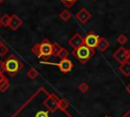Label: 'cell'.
Wrapping results in <instances>:
<instances>
[{
	"instance_id": "ba28073f",
	"label": "cell",
	"mask_w": 130,
	"mask_h": 117,
	"mask_svg": "<svg viewBox=\"0 0 130 117\" xmlns=\"http://www.w3.org/2000/svg\"><path fill=\"white\" fill-rule=\"evenodd\" d=\"M68 44H69L70 47H72V49H77L78 47H80V46H82L84 44V38L80 34L76 33L68 41Z\"/></svg>"
},
{
	"instance_id": "8992f818",
	"label": "cell",
	"mask_w": 130,
	"mask_h": 117,
	"mask_svg": "<svg viewBox=\"0 0 130 117\" xmlns=\"http://www.w3.org/2000/svg\"><path fill=\"white\" fill-rule=\"evenodd\" d=\"M113 57L120 64L125 62V61H128L130 59V49H127V48H124V47H120L114 52Z\"/></svg>"
},
{
	"instance_id": "2e32d148",
	"label": "cell",
	"mask_w": 130,
	"mask_h": 117,
	"mask_svg": "<svg viewBox=\"0 0 130 117\" xmlns=\"http://www.w3.org/2000/svg\"><path fill=\"white\" fill-rule=\"evenodd\" d=\"M68 56H69V51H68L67 49L61 47L60 50L57 52V54H56L55 57H58V58H60V59H64V58H68Z\"/></svg>"
},
{
	"instance_id": "5b68a950",
	"label": "cell",
	"mask_w": 130,
	"mask_h": 117,
	"mask_svg": "<svg viewBox=\"0 0 130 117\" xmlns=\"http://www.w3.org/2000/svg\"><path fill=\"white\" fill-rule=\"evenodd\" d=\"M42 64H51V65H56V66H58L59 67V69L61 70V72H63V73H68V72H70L71 70H72V68H73V64H72V62L68 59V58H64V59H61V61L60 62H58V63H54V62H46V61H43V62H41Z\"/></svg>"
},
{
	"instance_id": "30bf717a",
	"label": "cell",
	"mask_w": 130,
	"mask_h": 117,
	"mask_svg": "<svg viewBox=\"0 0 130 117\" xmlns=\"http://www.w3.org/2000/svg\"><path fill=\"white\" fill-rule=\"evenodd\" d=\"M22 24V20L18 17V15L16 14H12L11 15V19H10V23H9V28L12 31H16L18 30Z\"/></svg>"
},
{
	"instance_id": "7a4b0ae2",
	"label": "cell",
	"mask_w": 130,
	"mask_h": 117,
	"mask_svg": "<svg viewBox=\"0 0 130 117\" xmlns=\"http://www.w3.org/2000/svg\"><path fill=\"white\" fill-rule=\"evenodd\" d=\"M5 72L9 75V76H14L16 75L19 70L22 68V63L20 62V60L15 56V55H10L8 56L5 60Z\"/></svg>"
},
{
	"instance_id": "e0dca14e",
	"label": "cell",
	"mask_w": 130,
	"mask_h": 117,
	"mask_svg": "<svg viewBox=\"0 0 130 117\" xmlns=\"http://www.w3.org/2000/svg\"><path fill=\"white\" fill-rule=\"evenodd\" d=\"M58 102H59V109H61L62 111H66L67 108L70 106V103L66 99H64V98H62V99L59 98Z\"/></svg>"
},
{
	"instance_id": "ffe728a7",
	"label": "cell",
	"mask_w": 130,
	"mask_h": 117,
	"mask_svg": "<svg viewBox=\"0 0 130 117\" xmlns=\"http://www.w3.org/2000/svg\"><path fill=\"white\" fill-rule=\"evenodd\" d=\"M117 42H118L121 46H123V45H125V44L128 42V38H127L126 35H124V34H120V35L118 36V38H117Z\"/></svg>"
},
{
	"instance_id": "52a82bcc",
	"label": "cell",
	"mask_w": 130,
	"mask_h": 117,
	"mask_svg": "<svg viewBox=\"0 0 130 117\" xmlns=\"http://www.w3.org/2000/svg\"><path fill=\"white\" fill-rule=\"evenodd\" d=\"M100 39H101V37L99 35H96L93 32H89L84 37V45H86L87 47H89L91 49H95L98 47Z\"/></svg>"
},
{
	"instance_id": "f546056e",
	"label": "cell",
	"mask_w": 130,
	"mask_h": 117,
	"mask_svg": "<svg viewBox=\"0 0 130 117\" xmlns=\"http://www.w3.org/2000/svg\"><path fill=\"white\" fill-rule=\"evenodd\" d=\"M0 26H1V23H0Z\"/></svg>"
},
{
	"instance_id": "8fae6325",
	"label": "cell",
	"mask_w": 130,
	"mask_h": 117,
	"mask_svg": "<svg viewBox=\"0 0 130 117\" xmlns=\"http://www.w3.org/2000/svg\"><path fill=\"white\" fill-rule=\"evenodd\" d=\"M119 71L126 77L130 76V61H125L120 64L119 66Z\"/></svg>"
},
{
	"instance_id": "1f68e13d",
	"label": "cell",
	"mask_w": 130,
	"mask_h": 117,
	"mask_svg": "<svg viewBox=\"0 0 130 117\" xmlns=\"http://www.w3.org/2000/svg\"><path fill=\"white\" fill-rule=\"evenodd\" d=\"M0 43H1V40H0Z\"/></svg>"
},
{
	"instance_id": "4fadbf2b",
	"label": "cell",
	"mask_w": 130,
	"mask_h": 117,
	"mask_svg": "<svg viewBox=\"0 0 130 117\" xmlns=\"http://www.w3.org/2000/svg\"><path fill=\"white\" fill-rule=\"evenodd\" d=\"M9 86H10L9 80H8V78H7L6 76H4V77L2 78V80L0 81V92H1V93L6 92V91L9 89Z\"/></svg>"
},
{
	"instance_id": "7c38bea8",
	"label": "cell",
	"mask_w": 130,
	"mask_h": 117,
	"mask_svg": "<svg viewBox=\"0 0 130 117\" xmlns=\"http://www.w3.org/2000/svg\"><path fill=\"white\" fill-rule=\"evenodd\" d=\"M109 47H110L109 41L106 40V38H102V37H101V39H100V41H99V44H98V47H96L98 50H99L100 52H105Z\"/></svg>"
},
{
	"instance_id": "44dd1931",
	"label": "cell",
	"mask_w": 130,
	"mask_h": 117,
	"mask_svg": "<svg viewBox=\"0 0 130 117\" xmlns=\"http://www.w3.org/2000/svg\"><path fill=\"white\" fill-rule=\"evenodd\" d=\"M8 51H9V48L4 44V43H0V56L1 57H3V56H5L7 53H8Z\"/></svg>"
},
{
	"instance_id": "3957f363",
	"label": "cell",
	"mask_w": 130,
	"mask_h": 117,
	"mask_svg": "<svg viewBox=\"0 0 130 117\" xmlns=\"http://www.w3.org/2000/svg\"><path fill=\"white\" fill-rule=\"evenodd\" d=\"M72 54L73 56L81 63H86L93 55H94V50L87 47L86 45H82L80 47H78L77 49H73L72 50Z\"/></svg>"
},
{
	"instance_id": "277c9868",
	"label": "cell",
	"mask_w": 130,
	"mask_h": 117,
	"mask_svg": "<svg viewBox=\"0 0 130 117\" xmlns=\"http://www.w3.org/2000/svg\"><path fill=\"white\" fill-rule=\"evenodd\" d=\"M58 99L55 95L51 94V95H48L47 98L43 101V106L49 110L51 113H55L58 109H59V102H58Z\"/></svg>"
},
{
	"instance_id": "9c48e42d",
	"label": "cell",
	"mask_w": 130,
	"mask_h": 117,
	"mask_svg": "<svg viewBox=\"0 0 130 117\" xmlns=\"http://www.w3.org/2000/svg\"><path fill=\"white\" fill-rule=\"evenodd\" d=\"M75 17H76V19H77L80 23H86V22L90 19L91 14H90V12L87 11L85 8H81V9L75 14Z\"/></svg>"
},
{
	"instance_id": "83f0119b",
	"label": "cell",
	"mask_w": 130,
	"mask_h": 117,
	"mask_svg": "<svg viewBox=\"0 0 130 117\" xmlns=\"http://www.w3.org/2000/svg\"><path fill=\"white\" fill-rule=\"evenodd\" d=\"M3 2H4V0H0V4H2Z\"/></svg>"
},
{
	"instance_id": "d6986e66",
	"label": "cell",
	"mask_w": 130,
	"mask_h": 117,
	"mask_svg": "<svg viewBox=\"0 0 130 117\" xmlns=\"http://www.w3.org/2000/svg\"><path fill=\"white\" fill-rule=\"evenodd\" d=\"M27 76H28L30 79H35V78H37V77L39 76V72H38V70H37L36 68L31 67V68H29L28 71H27Z\"/></svg>"
},
{
	"instance_id": "4316f807",
	"label": "cell",
	"mask_w": 130,
	"mask_h": 117,
	"mask_svg": "<svg viewBox=\"0 0 130 117\" xmlns=\"http://www.w3.org/2000/svg\"><path fill=\"white\" fill-rule=\"evenodd\" d=\"M4 76H5V75H4V73H2V72H0V81L2 80V78H3Z\"/></svg>"
},
{
	"instance_id": "9a60e30c",
	"label": "cell",
	"mask_w": 130,
	"mask_h": 117,
	"mask_svg": "<svg viewBox=\"0 0 130 117\" xmlns=\"http://www.w3.org/2000/svg\"><path fill=\"white\" fill-rule=\"evenodd\" d=\"M59 16H60V18H61L63 21H68V20L71 18L72 14H71V12H70L68 9H64V10H62V11L60 12Z\"/></svg>"
},
{
	"instance_id": "4dcf8cb0",
	"label": "cell",
	"mask_w": 130,
	"mask_h": 117,
	"mask_svg": "<svg viewBox=\"0 0 130 117\" xmlns=\"http://www.w3.org/2000/svg\"><path fill=\"white\" fill-rule=\"evenodd\" d=\"M92 1H95V0H92Z\"/></svg>"
},
{
	"instance_id": "603a6c76",
	"label": "cell",
	"mask_w": 130,
	"mask_h": 117,
	"mask_svg": "<svg viewBox=\"0 0 130 117\" xmlns=\"http://www.w3.org/2000/svg\"><path fill=\"white\" fill-rule=\"evenodd\" d=\"M88 89H89V86H88V84H87L86 82H81V83L79 84V86H78V90H79L81 93H86V92L88 91Z\"/></svg>"
},
{
	"instance_id": "d4e9b609",
	"label": "cell",
	"mask_w": 130,
	"mask_h": 117,
	"mask_svg": "<svg viewBox=\"0 0 130 117\" xmlns=\"http://www.w3.org/2000/svg\"><path fill=\"white\" fill-rule=\"evenodd\" d=\"M125 89H126V92L130 95V83H128V84L126 85V87H125Z\"/></svg>"
},
{
	"instance_id": "cb8c5ba5",
	"label": "cell",
	"mask_w": 130,
	"mask_h": 117,
	"mask_svg": "<svg viewBox=\"0 0 130 117\" xmlns=\"http://www.w3.org/2000/svg\"><path fill=\"white\" fill-rule=\"evenodd\" d=\"M0 72L5 73V62L4 61H0Z\"/></svg>"
},
{
	"instance_id": "ac0fdd59",
	"label": "cell",
	"mask_w": 130,
	"mask_h": 117,
	"mask_svg": "<svg viewBox=\"0 0 130 117\" xmlns=\"http://www.w3.org/2000/svg\"><path fill=\"white\" fill-rule=\"evenodd\" d=\"M49 110H43V109H40L38 110L37 112H35L34 114V117H49Z\"/></svg>"
},
{
	"instance_id": "484cf974",
	"label": "cell",
	"mask_w": 130,
	"mask_h": 117,
	"mask_svg": "<svg viewBox=\"0 0 130 117\" xmlns=\"http://www.w3.org/2000/svg\"><path fill=\"white\" fill-rule=\"evenodd\" d=\"M122 117H130V109H129V110H128V111H127V112H126Z\"/></svg>"
},
{
	"instance_id": "6da1fadb",
	"label": "cell",
	"mask_w": 130,
	"mask_h": 117,
	"mask_svg": "<svg viewBox=\"0 0 130 117\" xmlns=\"http://www.w3.org/2000/svg\"><path fill=\"white\" fill-rule=\"evenodd\" d=\"M61 46L58 43H51L48 39H45L43 42L34 45L31 48V52L37 57L47 60L53 56H56Z\"/></svg>"
},
{
	"instance_id": "f1b7e54d",
	"label": "cell",
	"mask_w": 130,
	"mask_h": 117,
	"mask_svg": "<svg viewBox=\"0 0 130 117\" xmlns=\"http://www.w3.org/2000/svg\"><path fill=\"white\" fill-rule=\"evenodd\" d=\"M107 117H111V116H107Z\"/></svg>"
},
{
	"instance_id": "7402d4cb",
	"label": "cell",
	"mask_w": 130,
	"mask_h": 117,
	"mask_svg": "<svg viewBox=\"0 0 130 117\" xmlns=\"http://www.w3.org/2000/svg\"><path fill=\"white\" fill-rule=\"evenodd\" d=\"M78 0H61V2L66 6V7H72Z\"/></svg>"
},
{
	"instance_id": "5bb4252c",
	"label": "cell",
	"mask_w": 130,
	"mask_h": 117,
	"mask_svg": "<svg viewBox=\"0 0 130 117\" xmlns=\"http://www.w3.org/2000/svg\"><path fill=\"white\" fill-rule=\"evenodd\" d=\"M10 19H11V15L6 14V13L3 14V15L0 17V23H1V25L8 27V26H9V23H10Z\"/></svg>"
}]
</instances>
